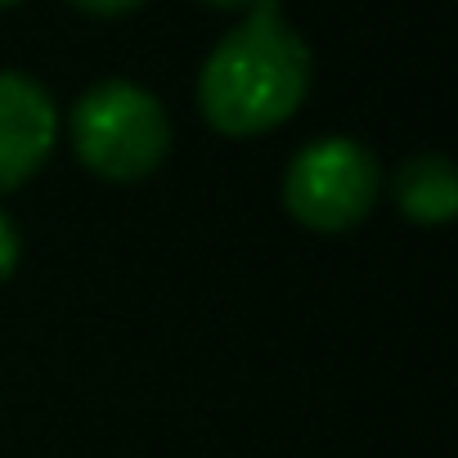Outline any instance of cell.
I'll list each match as a JSON object with an SVG mask.
<instances>
[{"label":"cell","instance_id":"obj_5","mask_svg":"<svg viewBox=\"0 0 458 458\" xmlns=\"http://www.w3.org/2000/svg\"><path fill=\"white\" fill-rule=\"evenodd\" d=\"M391 198L413 225H449L458 216V175L440 153H418L391 175Z\"/></svg>","mask_w":458,"mask_h":458},{"label":"cell","instance_id":"obj_8","mask_svg":"<svg viewBox=\"0 0 458 458\" xmlns=\"http://www.w3.org/2000/svg\"><path fill=\"white\" fill-rule=\"evenodd\" d=\"M207 5H216V10H248L252 0H207Z\"/></svg>","mask_w":458,"mask_h":458},{"label":"cell","instance_id":"obj_3","mask_svg":"<svg viewBox=\"0 0 458 458\" xmlns=\"http://www.w3.org/2000/svg\"><path fill=\"white\" fill-rule=\"evenodd\" d=\"M382 198L377 157L351 135L310 140L284 175V207L315 234H346Z\"/></svg>","mask_w":458,"mask_h":458},{"label":"cell","instance_id":"obj_6","mask_svg":"<svg viewBox=\"0 0 458 458\" xmlns=\"http://www.w3.org/2000/svg\"><path fill=\"white\" fill-rule=\"evenodd\" d=\"M19 257H23V239H19V225L0 211V284H10L14 270H19Z\"/></svg>","mask_w":458,"mask_h":458},{"label":"cell","instance_id":"obj_9","mask_svg":"<svg viewBox=\"0 0 458 458\" xmlns=\"http://www.w3.org/2000/svg\"><path fill=\"white\" fill-rule=\"evenodd\" d=\"M10 5H19V0H0V10H10Z\"/></svg>","mask_w":458,"mask_h":458},{"label":"cell","instance_id":"obj_4","mask_svg":"<svg viewBox=\"0 0 458 458\" xmlns=\"http://www.w3.org/2000/svg\"><path fill=\"white\" fill-rule=\"evenodd\" d=\"M59 140V108L37 77L0 72V193L28 184Z\"/></svg>","mask_w":458,"mask_h":458},{"label":"cell","instance_id":"obj_2","mask_svg":"<svg viewBox=\"0 0 458 458\" xmlns=\"http://www.w3.org/2000/svg\"><path fill=\"white\" fill-rule=\"evenodd\" d=\"M72 153L113 184L148 180L171 153V117L153 90L135 81H95L68 117Z\"/></svg>","mask_w":458,"mask_h":458},{"label":"cell","instance_id":"obj_7","mask_svg":"<svg viewBox=\"0 0 458 458\" xmlns=\"http://www.w3.org/2000/svg\"><path fill=\"white\" fill-rule=\"evenodd\" d=\"M68 5H77V10H86V14H99V19H117V14L140 10L144 0H68Z\"/></svg>","mask_w":458,"mask_h":458},{"label":"cell","instance_id":"obj_1","mask_svg":"<svg viewBox=\"0 0 458 458\" xmlns=\"http://www.w3.org/2000/svg\"><path fill=\"white\" fill-rule=\"evenodd\" d=\"M310 68V50L284 19L279 0H252L243 23L207 55L198 72V108L229 140L266 135L306 104Z\"/></svg>","mask_w":458,"mask_h":458}]
</instances>
